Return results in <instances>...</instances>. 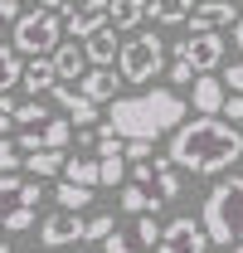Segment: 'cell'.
I'll use <instances>...</instances> for the list:
<instances>
[{
    "label": "cell",
    "mask_w": 243,
    "mask_h": 253,
    "mask_svg": "<svg viewBox=\"0 0 243 253\" xmlns=\"http://www.w3.org/2000/svg\"><path fill=\"white\" fill-rule=\"evenodd\" d=\"M243 156V126H229L224 117H190L170 131L165 161L190 175H219Z\"/></svg>",
    "instance_id": "cell-1"
},
{
    "label": "cell",
    "mask_w": 243,
    "mask_h": 253,
    "mask_svg": "<svg viewBox=\"0 0 243 253\" xmlns=\"http://www.w3.org/2000/svg\"><path fill=\"white\" fill-rule=\"evenodd\" d=\"M185 122V102L170 88H146V93H126L107 102V126L102 136H122V141H156L161 131H175Z\"/></svg>",
    "instance_id": "cell-2"
},
{
    "label": "cell",
    "mask_w": 243,
    "mask_h": 253,
    "mask_svg": "<svg viewBox=\"0 0 243 253\" xmlns=\"http://www.w3.org/2000/svg\"><path fill=\"white\" fill-rule=\"evenodd\" d=\"M200 229L209 234V244H243V175H229L204 195Z\"/></svg>",
    "instance_id": "cell-3"
},
{
    "label": "cell",
    "mask_w": 243,
    "mask_h": 253,
    "mask_svg": "<svg viewBox=\"0 0 243 253\" xmlns=\"http://www.w3.org/2000/svg\"><path fill=\"white\" fill-rule=\"evenodd\" d=\"M63 39V20L54 10H20L15 30H10V49L15 54H30V59H49Z\"/></svg>",
    "instance_id": "cell-4"
},
{
    "label": "cell",
    "mask_w": 243,
    "mask_h": 253,
    "mask_svg": "<svg viewBox=\"0 0 243 253\" xmlns=\"http://www.w3.org/2000/svg\"><path fill=\"white\" fill-rule=\"evenodd\" d=\"M165 68V44H161V34H136V39H126L117 54V73L122 83H151L156 73Z\"/></svg>",
    "instance_id": "cell-5"
},
{
    "label": "cell",
    "mask_w": 243,
    "mask_h": 253,
    "mask_svg": "<svg viewBox=\"0 0 243 253\" xmlns=\"http://www.w3.org/2000/svg\"><path fill=\"white\" fill-rule=\"evenodd\" d=\"M39 200H44V185L30 180V175H0V229L10 214H34L39 210Z\"/></svg>",
    "instance_id": "cell-6"
},
{
    "label": "cell",
    "mask_w": 243,
    "mask_h": 253,
    "mask_svg": "<svg viewBox=\"0 0 243 253\" xmlns=\"http://www.w3.org/2000/svg\"><path fill=\"white\" fill-rule=\"evenodd\" d=\"M204 249H209V234L200 229V219L180 214V219L161 224V244H156V253H204Z\"/></svg>",
    "instance_id": "cell-7"
},
{
    "label": "cell",
    "mask_w": 243,
    "mask_h": 253,
    "mask_svg": "<svg viewBox=\"0 0 243 253\" xmlns=\"http://www.w3.org/2000/svg\"><path fill=\"white\" fill-rule=\"evenodd\" d=\"M224 34H190L185 44H175V59H185L195 73H214L224 63Z\"/></svg>",
    "instance_id": "cell-8"
},
{
    "label": "cell",
    "mask_w": 243,
    "mask_h": 253,
    "mask_svg": "<svg viewBox=\"0 0 243 253\" xmlns=\"http://www.w3.org/2000/svg\"><path fill=\"white\" fill-rule=\"evenodd\" d=\"M190 34H219L224 25L234 30L239 25V5L234 0H195V10H190Z\"/></svg>",
    "instance_id": "cell-9"
},
{
    "label": "cell",
    "mask_w": 243,
    "mask_h": 253,
    "mask_svg": "<svg viewBox=\"0 0 243 253\" xmlns=\"http://www.w3.org/2000/svg\"><path fill=\"white\" fill-rule=\"evenodd\" d=\"M107 5L112 0H83V5H73L68 20H63V34L68 39H92L97 30H107Z\"/></svg>",
    "instance_id": "cell-10"
},
{
    "label": "cell",
    "mask_w": 243,
    "mask_h": 253,
    "mask_svg": "<svg viewBox=\"0 0 243 253\" xmlns=\"http://www.w3.org/2000/svg\"><path fill=\"white\" fill-rule=\"evenodd\" d=\"M83 214H68V210H54L49 219L39 224V239L49 244V249H73V244H83Z\"/></svg>",
    "instance_id": "cell-11"
},
{
    "label": "cell",
    "mask_w": 243,
    "mask_h": 253,
    "mask_svg": "<svg viewBox=\"0 0 243 253\" xmlns=\"http://www.w3.org/2000/svg\"><path fill=\"white\" fill-rule=\"evenodd\" d=\"M117 88H122V73H117V68H88V73L78 78V93L88 97L92 107L117 102Z\"/></svg>",
    "instance_id": "cell-12"
},
{
    "label": "cell",
    "mask_w": 243,
    "mask_h": 253,
    "mask_svg": "<svg viewBox=\"0 0 243 253\" xmlns=\"http://www.w3.org/2000/svg\"><path fill=\"white\" fill-rule=\"evenodd\" d=\"M224 83H219V78H214V73H200V78H195V83H190V102H195V112H200V117H219V112H224Z\"/></svg>",
    "instance_id": "cell-13"
},
{
    "label": "cell",
    "mask_w": 243,
    "mask_h": 253,
    "mask_svg": "<svg viewBox=\"0 0 243 253\" xmlns=\"http://www.w3.org/2000/svg\"><path fill=\"white\" fill-rule=\"evenodd\" d=\"M49 97H54L63 112H68V122H78V126H92V122H97V107H92V102L78 93V88H68V83H54V88H49Z\"/></svg>",
    "instance_id": "cell-14"
},
{
    "label": "cell",
    "mask_w": 243,
    "mask_h": 253,
    "mask_svg": "<svg viewBox=\"0 0 243 253\" xmlns=\"http://www.w3.org/2000/svg\"><path fill=\"white\" fill-rule=\"evenodd\" d=\"M49 59H54V73H59V83H78V78L88 73V54H83L73 39H68V44H59Z\"/></svg>",
    "instance_id": "cell-15"
},
{
    "label": "cell",
    "mask_w": 243,
    "mask_h": 253,
    "mask_svg": "<svg viewBox=\"0 0 243 253\" xmlns=\"http://www.w3.org/2000/svg\"><path fill=\"white\" fill-rule=\"evenodd\" d=\"M83 54H88V63H92V68H112V59L122 54L117 30H97L92 39H83Z\"/></svg>",
    "instance_id": "cell-16"
},
{
    "label": "cell",
    "mask_w": 243,
    "mask_h": 253,
    "mask_svg": "<svg viewBox=\"0 0 243 253\" xmlns=\"http://www.w3.org/2000/svg\"><path fill=\"white\" fill-rule=\"evenodd\" d=\"M141 15H146V0H112V5H107V30L126 34V30L141 25Z\"/></svg>",
    "instance_id": "cell-17"
},
{
    "label": "cell",
    "mask_w": 243,
    "mask_h": 253,
    "mask_svg": "<svg viewBox=\"0 0 243 253\" xmlns=\"http://www.w3.org/2000/svg\"><path fill=\"white\" fill-rule=\"evenodd\" d=\"M20 83H25L34 97H39V93H49V88L59 83V73H54V59H30L25 68H20Z\"/></svg>",
    "instance_id": "cell-18"
},
{
    "label": "cell",
    "mask_w": 243,
    "mask_h": 253,
    "mask_svg": "<svg viewBox=\"0 0 243 253\" xmlns=\"http://www.w3.org/2000/svg\"><path fill=\"white\" fill-rule=\"evenodd\" d=\"M34 136H39V151H63L73 141V122L68 117H49L44 126H34Z\"/></svg>",
    "instance_id": "cell-19"
},
{
    "label": "cell",
    "mask_w": 243,
    "mask_h": 253,
    "mask_svg": "<svg viewBox=\"0 0 243 253\" xmlns=\"http://www.w3.org/2000/svg\"><path fill=\"white\" fill-rule=\"evenodd\" d=\"M195 10V0H146V15L156 25H185Z\"/></svg>",
    "instance_id": "cell-20"
},
{
    "label": "cell",
    "mask_w": 243,
    "mask_h": 253,
    "mask_svg": "<svg viewBox=\"0 0 243 253\" xmlns=\"http://www.w3.org/2000/svg\"><path fill=\"white\" fill-rule=\"evenodd\" d=\"M63 180H68V185H83V190H97V156L63 161Z\"/></svg>",
    "instance_id": "cell-21"
},
{
    "label": "cell",
    "mask_w": 243,
    "mask_h": 253,
    "mask_svg": "<svg viewBox=\"0 0 243 253\" xmlns=\"http://www.w3.org/2000/svg\"><path fill=\"white\" fill-rule=\"evenodd\" d=\"M122 210L141 219V214H156V210H161V200H156L146 185H122Z\"/></svg>",
    "instance_id": "cell-22"
},
{
    "label": "cell",
    "mask_w": 243,
    "mask_h": 253,
    "mask_svg": "<svg viewBox=\"0 0 243 253\" xmlns=\"http://www.w3.org/2000/svg\"><path fill=\"white\" fill-rule=\"evenodd\" d=\"M20 170H30V180H44V175H59V170H63V151H30Z\"/></svg>",
    "instance_id": "cell-23"
},
{
    "label": "cell",
    "mask_w": 243,
    "mask_h": 253,
    "mask_svg": "<svg viewBox=\"0 0 243 253\" xmlns=\"http://www.w3.org/2000/svg\"><path fill=\"white\" fill-rule=\"evenodd\" d=\"M175 195H180V170L161 156V161H156V200H161V205H170Z\"/></svg>",
    "instance_id": "cell-24"
},
{
    "label": "cell",
    "mask_w": 243,
    "mask_h": 253,
    "mask_svg": "<svg viewBox=\"0 0 243 253\" xmlns=\"http://www.w3.org/2000/svg\"><path fill=\"white\" fill-rule=\"evenodd\" d=\"M54 200H59V210H68V214H83V210L92 205V190H83V185H68V180H63V185L54 190Z\"/></svg>",
    "instance_id": "cell-25"
},
{
    "label": "cell",
    "mask_w": 243,
    "mask_h": 253,
    "mask_svg": "<svg viewBox=\"0 0 243 253\" xmlns=\"http://www.w3.org/2000/svg\"><path fill=\"white\" fill-rule=\"evenodd\" d=\"M10 122H20V126H44L49 122V107H44V102H39V97H30V102H15V112H10Z\"/></svg>",
    "instance_id": "cell-26"
},
{
    "label": "cell",
    "mask_w": 243,
    "mask_h": 253,
    "mask_svg": "<svg viewBox=\"0 0 243 253\" xmlns=\"http://www.w3.org/2000/svg\"><path fill=\"white\" fill-rule=\"evenodd\" d=\"M20 68H25V63H20V54H15L10 44H0V97L20 83Z\"/></svg>",
    "instance_id": "cell-27"
},
{
    "label": "cell",
    "mask_w": 243,
    "mask_h": 253,
    "mask_svg": "<svg viewBox=\"0 0 243 253\" xmlns=\"http://www.w3.org/2000/svg\"><path fill=\"white\" fill-rule=\"evenodd\" d=\"M97 185L122 190V185H126V161H122V156H102V161H97Z\"/></svg>",
    "instance_id": "cell-28"
},
{
    "label": "cell",
    "mask_w": 243,
    "mask_h": 253,
    "mask_svg": "<svg viewBox=\"0 0 243 253\" xmlns=\"http://www.w3.org/2000/svg\"><path fill=\"white\" fill-rule=\"evenodd\" d=\"M131 239H136L141 253H156V244H161V224H156V214H141L136 229H131Z\"/></svg>",
    "instance_id": "cell-29"
},
{
    "label": "cell",
    "mask_w": 243,
    "mask_h": 253,
    "mask_svg": "<svg viewBox=\"0 0 243 253\" xmlns=\"http://www.w3.org/2000/svg\"><path fill=\"white\" fill-rule=\"evenodd\" d=\"M112 234H117V219H112V214H92V219L83 224V244H107Z\"/></svg>",
    "instance_id": "cell-30"
},
{
    "label": "cell",
    "mask_w": 243,
    "mask_h": 253,
    "mask_svg": "<svg viewBox=\"0 0 243 253\" xmlns=\"http://www.w3.org/2000/svg\"><path fill=\"white\" fill-rule=\"evenodd\" d=\"M25 166V156H20V146L10 141V136H0V175H15Z\"/></svg>",
    "instance_id": "cell-31"
},
{
    "label": "cell",
    "mask_w": 243,
    "mask_h": 253,
    "mask_svg": "<svg viewBox=\"0 0 243 253\" xmlns=\"http://www.w3.org/2000/svg\"><path fill=\"white\" fill-rule=\"evenodd\" d=\"M102 253H141V249H136V239H131L126 229H117V234H112V239L102 244Z\"/></svg>",
    "instance_id": "cell-32"
},
{
    "label": "cell",
    "mask_w": 243,
    "mask_h": 253,
    "mask_svg": "<svg viewBox=\"0 0 243 253\" xmlns=\"http://www.w3.org/2000/svg\"><path fill=\"white\" fill-rule=\"evenodd\" d=\"M195 78H200V73H195V68H190L185 59H175V63H170V83H175V88H190Z\"/></svg>",
    "instance_id": "cell-33"
},
{
    "label": "cell",
    "mask_w": 243,
    "mask_h": 253,
    "mask_svg": "<svg viewBox=\"0 0 243 253\" xmlns=\"http://www.w3.org/2000/svg\"><path fill=\"white\" fill-rule=\"evenodd\" d=\"M219 83H224V93H243V59H239V63H229V73H224Z\"/></svg>",
    "instance_id": "cell-34"
},
{
    "label": "cell",
    "mask_w": 243,
    "mask_h": 253,
    "mask_svg": "<svg viewBox=\"0 0 243 253\" xmlns=\"http://www.w3.org/2000/svg\"><path fill=\"white\" fill-rule=\"evenodd\" d=\"M15 20H20V0H0V34L15 30Z\"/></svg>",
    "instance_id": "cell-35"
},
{
    "label": "cell",
    "mask_w": 243,
    "mask_h": 253,
    "mask_svg": "<svg viewBox=\"0 0 243 253\" xmlns=\"http://www.w3.org/2000/svg\"><path fill=\"white\" fill-rule=\"evenodd\" d=\"M151 180H156V161H141V166H131V185H146V190H151Z\"/></svg>",
    "instance_id": "cell-36"
},
{
    "label": "cell",
    "mask_w": 243,
    "mask_h": 253,
    "mask_svg": "<svg viewBox=\"0 0 243 253\" xmlns=\"http://www.w3.org/2000/svg\"><path fill=\"white\" fill-rule=\"evenodd\" d=\"M224 117H229V122H243V93H229V97H224Z\"/></svg>",
    "instance_id": "cell-37"
},
{
    "label": "cell",
    "mask_w": 243,
    "mask_h": 253,
    "mask_svg": "<svg viewBox=\"0 0 243 253\" xmlns=\"http://www.w3.org/2000/svg\"><path fill=\"white\" fill-rule=\"evenodd\" d=\"M102 156H122V136H97V161Z\"/></svg>",
    "instance_id": "cell-38"
},
{
    "label": "cell",
    "mask_w": 243,
    "mask_h": 253,
    "mask_svg": "<svg viewBox=\"0 0 243 253\" xmlns=\"http://www.w3.org/2000/svg\"><path fill=\"white\" fill-rule=\"evenodd\" d=\"M25 229H34V214H10L5 219V234H25Z\"/></svg>",
    "instance_id": "cell-39"
},
{
    "label": "cell",
    "mask_w": 243,
    "mask_h": 253,
    "mask_svg": "<svg viewBox=\"0 0 243 253\" xmlns=\"http://www.w3.org/2000/svg\"><path fill=\"white\" fill-rule=\"evenodd\" d=\"M73 141H78V146H97V136H92L88 126H78V131H73Z\"/></svg>",
    "instance_id": "cell-40"
},
{
    "label": "cell",
    "mask_w": 243,
    "mask_h": 253,
    "mask_svg": "<svg viewBox=\"0 0 243 253\" xmlns=\"http://www.w3.org/2000/svg\"><path fill=\"white\" fill-rule=\"evenodd\" d=\"M234 49H243V15H239V25H234Z\"/></svg>",
    "instance_id": "cell-41"
},
{
    "label": "cell",
    "mask_w": 243,
    "mask_h": 253,
    "mask_svg": "<svg viewBox=\"0 0 243 253\" xmlns=\"http://www.w3.org/2000/svg\"><path fill=\"white\" fill-rule=\"evenodd\" d=\"M39 5H44V10H54V15H59V5H68V0H39Z\"/></svg>",
    "instance_id": "cell-42"
},
{
    "label": "cell",
    "mask_w": 243,
    "mask_h": 253,
    "mask_svg": "<svg viewBox=\"0 0 243 253\" xmlns=\"http://www.w3.org/2000/svg\"><path fill=\"white\" fill-rule=\"evenodd\" d=\"M5 131H10V112H0V136H5Z\"/></svg>",
    "instance_id": "cell-43"
},
{
    "label": "cell",
    "mask_w": 243,
    "mask_h": 253,
    "mask_svg": "<svg viewBox=\"0 0 243 253\" xmlns=\"http://www.w3.org/2000/svg\"><path fill=\"white\" fill-rule=\"evenodd\" d=\"M229 253H243V244H234V249H229Z\"/></svg>",
    "instance_id": "cell-44"
},
{
    "label": "cell",
    "mask_w": 243,
    "mask_h": 253,
    "mask_svg": "<svg viewBox=\"0 0 243 253\" xmlns=\"http://www.w3.org/2000/svg\"><path fill=\"white\" fill-rule=\"evenodd\" d=\"M68 253H92V249H68Z\"/></svg>",
    "instance_id": "cell-45"
},
{
    "label": "cell",
    "mask_w": 243,
    "mask_h": 253,
    "mask_svg": "<svg viewBox=\"0 0 243 253\" xmlns=\"http://www.w3.org/2000/svg\"><path fill=\"white\" fill-rule=\"evenodd\" d=\"M0 253H10V244H0Z\"/></svg>",
    "instance_id": "cell-46"
}]
</instances>
